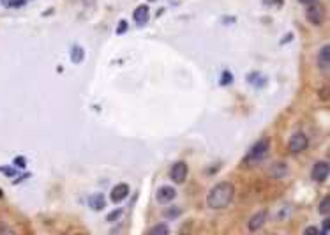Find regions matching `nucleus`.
<instances>
[{"label":"nucleus","instance_id":"nucleus-14","mask_svg":"<svg viewBox=\"0 0 330 235\" xmlns=\"http://www.w3.org/2000/svg\"><path fill=\"white\" fill-rule=\"evenodd\" d=\"M147 234H149V235H154V234L155 235H159V234H161V235H168V234H170V228H168V226L164 225V223H161V225L152 226V228H150V230L147 232Z\"/></svg>","mask_w":330,"mask_h":235},{"label":"nucleus","instance_id":"nucleus-18","mask_svg":"<svg viewBox=\"0 0 330 235\" xmlns=\"http://www.w3.org/2000/svg\"><path fill=\"white\" fill-rule=\"evenodd\" d=\"M122 214V210H115V212H111V214H108V221H115V219H119V216Z\"/></svg>","mask_w":330,"mask_h":235},{"label":"nucleus","instance_id":"nucleus-10","mask_svg":"<svg viewBox=\"0 0 330 235\" xmlns=\"http://www.w3.org/2000/svg\"><path fill=\"white\" fill-rule=\"evenodd\" d=\"M318 66L322 71H329V66H330V45H325L322 50H320V53H318Z\"/></svg>","mask_w":330,"mask_h":235},{"label":"nucleus","instance_id":"nucleus-2","mask_svg":"<svg viewBox=\"0 0 330 235\" xmlns=\"http://www.w3.org/2000/svg\"><path fill=\"white\" fill-rule=\"evenodd\" d=\"M269 151H270V140L263 138V140L254 143V147L249 151V154L246 156L244 161H246V163H260V161H263L265 157L269 156Z\"/></svg>","mask_w":330,"mask_h":235},{"label":"nucleus","instance_id":"nucleus-17","mask_svg":"<svg viewBox=\"0 0 330 235\" xmlns=\"http://www.w3.org/2000/svg\"><path fill=\"white\" fill-rule=\"evenodd\" d=\"M120 25H119V28H117V34H124V32L127 30V22L126 20H120Z\"/></svg>","mask_w":330,"mask_h":235},{"label":"nucleus","instance_id":"nucleus-1","mask_svg":"<svg viewBox=\"0 0 330 235\" xmlns=\"http://www.w3.org/2000/svg\"><path fill=\"white\" fill-rule=\"evenodd\" d=\"M235 196V187L231 182H219L216 186L208 191L207 195V205L214 210H221V209H226L231 202H233Z\"/></svg>","mask_w":330,"mask_h":235},{"label":"nucleus","instance_id":"nucleus-16","mask_svg":"<svg viewBox=\"0 0 330 235\" xmlns=\"http://www.w3.org/2000/svg\"><path fill=\"white\" fill-rule=\"evenodd\" d=\"M330 212V196H325L322 200V204H320V214L322 216H329Z\"/></svg>","mask_w":330,"mask_h":235},{"label":"nucleus","instance_id":"nucleus-4","mask_svg":"<svg viewBox=\"0 0 330 235\" xmlns=\"http://www.w3.org/2000/svg\"><path fill=\"white\" fill-rule=\"evenodd\" d=\"M309 145V140L304 133H295L290 138V143H288V149H290L291 154H300L304 152Z\"/></svg>","mask_w":330,"mask_h":235},{"label":"nucleus","instance_id":"nucleus-26","mask_svg":"<svg viewBox=\"0 0 330 235\" xmlns=\"http://www.w3.org/2000/svg\"><path fill=\"white\" fill-rule=\"evenodd\" d=\"M150 2H154V0H150Z\"/></svg>","mask_w":330,"mask_h":235},{"label":"nucleus","instance_id":"nucleus-6","mask_svg":"<svg viewBox=\"0 0 330 235\" xmlns=\"http://www.w3.org/2000/svg\"><path fill=\"white\" fill-rule=\"evenodd\" d=\"M329 173H330L329 163H327V161H318V163H314V166H313L311 177H313V181H316V182H325L327 179H329Z\"/></svg>","mask_w":330,"mask_h":235},{"label":"nucleus","instance_id":"nucleus-3","mask_svg":"<svg viewBox=\"0 0 330 235\" xmlns=\"http://www.w3.org/2000/svg\"><path fill=\"white\" fill-rule=\"evenodd\" d=\"M323 16H325V11H323V7L318 4V2L309 4L307 11H305V18H307L309 23H313V25L320 27V25L323 23Z\"/></svg>","mask_w":330,"mask_h":235},{"label":"nucleus","instance_id":"nucleus-24","mask_svg":"<svg viewBox=\"0 0 330 235\" xmlns=\"http://www.w3.org/2000/svg\"><path fill=\"white\" fill-rule=\"evenodd\" d=\"M16 163H18V166H25V164H23V163H25V161H23V157H18Z\"/></svg>","mask_w":330,"mask_h":235},{"label":"nucleus","instance_id":"nucleus-13","mask_svg":"<svg viewBox=\"0 0 330 235\" xmlns=\"http://www.w3.org/2000/svg\"><path fill=\"white\" fill-rule=\"evenodd\" d=\"M83 58H85L83 48H81V46H73V50H71V60L75 64H79Z\"/></svg>","mask_w":330,"mask_h":235},{"label":"nucleus","instance_id":"nucleus-12","mask_svg":"<svg viewBox=\"0 0 330 235\" xmlns=\"http://www.w3.org/2000/svg\"><path fill=\"white\" fill-rule=\"evenodd\" d=\"M88 205L94 209V210H102V209L106 207V202H104V196L102 195H94L90 196V200H88Z\"/></svg>","mask_w":330,"mask_h":235},{"label":"nucleus","instance_id":"nucleus-11","mask_svg":"<svg viewBox=\"0 0 330 235\" xmlns=\"http://www.w3.org/2000/svg\"><path fill=\"white\" fill-rule=\"evenodd\" d=\"M132 18H134L136 23H140V25H145V23L150 20V9L147 7V5H140V7H136V11H134V14H132Z\"/></svg>","mask_w":330,"mask_h":235},{"label":"nucleus","instance_id":"nucleus-15","mask_svg":"<svg viewBox=\"0 0 330 235\" xmlns=\"http://www.w3.org/2000/svg\"><path fill=\"white\" fill-rule=\"evenodd\" d=\"M28 0H2V4L9 9H18V7H23Z\"/></svg>","mask_w":330,"mask_h":235},{"label":"nucleus","instance_id":"nucleus-25","mask_svg":"<svg viewBox=\"0 0 330 235\" xmlns=\"http://www.w3.org/2000/svg\"><path fill=\"white\" fill-rule=\"evenodd\" d=\"M0 196H2V189H0Z\"/></svg>","mask_w":330,"mask_h":235},{"label":"nucleus","instance_id":"nucleus-19","mask_svg":"<svg viewBox=\"0 0 330 235\" xmlns=\"http://www.w3.org/2000/svg\"><path fill=\"white\" fill-rule=\"evenodd\" d=\"M223 85H228V83H231V73H225L223 75V81H221Z\"/></svg>","mask_w":330,"mask_h":235},{"label":"nucleus","instance_id":"nucleus-22","mask_svg":"<svg viewBox=\"0 0 330 235\" xmlns=\"http://www.w3.org/2000/svg\"><path fill=\"white\" fill-rule=\"evenodd\" d=\"M274 2H276V4H278V5H281V4H282V0H265V4H269V5H270V4H274Z\"/></svg>","mask_w":330,"mask_h":235},{"label":"nucleus","instance_id":"nucleus-20","mask_svg":"<svg viewBox=\"0 0 330 235\" xmlns=\"http://www.w3.org/2000/svg\"><path fill=\"white\" fill-rule=\"evenodd\" d=\"M305 234L307 235H316V234H320V230H318V228H314V226H309V228H305Z\"/></svg>","mask_w":330,"mask_h":235},{"label":"nucleus","instance_id":"nucleus-9","mask_svg":"<svg viewBox=\"0 0 330 235\" xmlns=\"http://www.w3.org/2000/svg\"><path fill=\"white\" fill-rule=\"evenodd\" d=\"M265 221H267V212L265 210H260V212H256L254 216H251L249 219V230L251 232H258L263 228Z\"/></svg>","mask_w":330,"mask_h":235},{"label":"nucleus","instance_id":"nucleus-5","mask_svg":"<svg viewBox=\"0 0 330 235\" xmlns=\"http://www.w3.org/2000/svg\"><path fill=\"white\" fill-rule=\"evenodd\" d=\"M187 173H189V168H187V164H185L184 161H177L172 166V170H170L172 181L175 182V184H184L185 179H187Z\"/></svg>","mask_w":330,"mask_h":235},{"label":"nucleus","instance_id":"nucleus-8","mask_svg":"<svg viewBox=\"0 0 330 235\" xmlns=\"http://www.w3.org/2000/svg\"><path fill=\"white\" fill-rule=\"evenodd\" d=\"M127 196H129V186L127 184H124V182L113 186V189H111V193H110V198L113 204H120V202L126 200Z\"/></svg>","mask_w":330,"mask_h":235},{"label":"nucleus","instance_id":"nucleus-21","mask_svg":"<svg viewBox=\"0 0 330 235\" xmlns=\"http://www.w3.org/2000/svg\"><path fill=\"white\" fill-rule=\"evenodd\" d=\"M322 230H323V234H325V235L329 234V219H325V221H323V228H322Z\"/></svg>","mask_w":330,"mask_h":235},{"label":"nucleus","instance_id":"nucleus-7","mask_svg":"<svg viewBox=\"0 0 330 235\" xmlns=\"http://www.w3.org/2000/svg\"><path fill=\"white\" fill-rule=\"evenodd\" d=\"M177 196V189L172 186H161L155 193V198H157L159 204H170L173 202Z\"/></svg>","mask_w":330,"mask_h":235},{"label":"nucleus","instance_id":"nucleus-23","mask_svg":"<svg viewBox=\"0 0 330 235\" xmlns=\"http://www.w3.org/2000/svg\"><path fill=\"white\" fill-rule=\"evenodd\" d=\"M300 4H305V5H309V4H314V2H318V0H299Z\"/></svg>","mask_w":330,"mask_h":235}]
</instances>
